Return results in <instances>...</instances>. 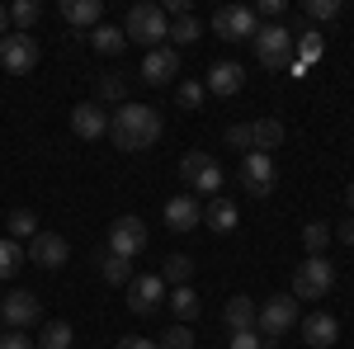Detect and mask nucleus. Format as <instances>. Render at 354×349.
Masks as SVG:
<instances>
[{
  "label": "nucleus",
  "mask_w": 354,
  "mask_h": 349,
  "mask_svg": "<svg viewBox=\"0 0 354 349\" xmlns=\"http://www.w3.org/2000/svg\"><path fill=\"white\" fill-rule=\"evenodd\" d=\"M113 349H156V340H147V335H123Z\"/></svg>",
  "instance_id": "obj_42"
},
{
  "label": "nucleus",
  "mask_w": 354,
  "mask_h": 349,
  "mask_svg": "<svg viewBox=\"0 0 354 349\" xmlns=\"http://www.w3.org/2000/svg\"><path fill=\"white\" fill-rule=\"evenodd\" d=\"M156 307H165V279L161 274H133V283H128V312L133 317H151Z\"/></svg>",
  "instance_id": "obj_10"
},
{
  "label": "nucleus",
  "mask_w": 354,
  "mask_h": 349,
  "mask_svg": "<svg viewBox=\"0 0 354 349\" xmlns=\"http://www.w3.org/2000/svg\"><path fill=\"white\" fill-rule=\"evenodd\" d=\"M180 175H185L189 194H203V198H218V194H222V185H227L222 165L213 161L208 151H189V156L180 161Z\"/></svg>",
  "instance_id": "obj_4"
},
{
  "label": "nucleus",
  "mask_w": 354,
  "mask_h": 349,
  "mask_svg": "<svg viewBox=\"0 0 354 349\" xmlns=\"http://www.w3.org/2000/svg\"><path fill=\"white\" fill-rule=\"evenodd\" d=\"M161 15H165V19H185V15H189V0H165Z\"/></svg>",
  "instance_id": "obj_41"
},
{
  "label": "nucleus",
  "mask_w": 354,
  "mask_h": 349,
  "mask_svg": "<svg viewBox=\"0 0 354 349\" xmlns=\"http://www.w3.org/2000/svg\"><path fill=\"white\" fill-rule=\"evenodd\" d=\"M165 307L175 312V321H180V326H189L194 317H198V293H194L189 283H185V288H170V297H165Z\"/></svg>",
  "instance_id": "obj_23"
},
{
  "label": "nucleus",
  "mask_w": 354,
  "mask_h": 349,
  "mask_svg": "<svg viewBox=\"0 0 354 349\" xmlns=\"http://www.w3.org/2000/svg\"><path fill=\"white\" fill-rule=\"evenodd\" d=\"M302 340L312 349H330L340 340V321L330 312H312V317H302Z\"/></svg>",
  "instance_id": "obj_18"
},
{
  "label": "nucleus",
  "mask_w": 354,
  "mask_h": 349,
  "mask_svg": "<svg viewBox=\"0 0 354 349\" xmlns=\"http://www.w3.org/2000/svg\"><path fill=\"white\" fill-rule=\"evenodd\" d=\"M156 349H194V330L175 321V326H170V330L161 335V340H156Z\"/></svg>",
  "instance_id": "obj_34"
},
{
  "label": "nucleus",
  "mask_w": 354,
  "mask_h": 349,
  "mask_svg": "<svg viewBox=\"0 0 354 349\" xmlns=\"http://www.w3.org/2000/svg\"><path fill=\"white\" fill-rule=\"evenodd\" d=\"M123 33H128V43H142L147 53L151 48H161L165 33H170V19L161 15V5H151V0H142L128 10V19H123Z\"/></svg>",
  "instance_id": "obj_2"
},
{
  "label": "nucleus",
  "mask_w": 354,
  "mask_h": 349,
  "mask_svg": "<svg viewBox=\"0 0 354 349\" xmlns=\"http://www.w3.org/2000/svg\"><path fill=\"white\" fill-rule=\"evenodd\" d=\"M0 66L10 76H28L38 66V38L33 33H5L0 38Z\"/></svg>",
  "instance_id": "obj_9"
},
{
  "label": "nucleus",
  "mask_w": 354,
  "mask_h": 349,
  "mask_svg": "<svg viewBox=\"0 0 354 349\" xmlns=\"http://www.w3.org/2000/svg\"><path fill=\"white\" fill-rule=\"evenodd\" d=\"M147 250V222L142 217H113V227H109V255H118V260H128L133 265L137 255Z\"/></svg>",
  "instance_id": "obj_8"
},
{
  "label": "nucleus",
  "mask_w": 354,
  "mask_h": 349,
  "mask_svg": "<svg viewBox=\"0 0 354 349\" xmlns=\"http://www.w3.org/2000/svg\"><path fill=\"white\" fill-rule=\"evenodd\" d=\"M222 137H227V147H236L241 156H245V151H255V137H250V123H227V133H222Z\"/></svg>",
  "instance_id": "obj_36"
},
{
  "label": "nucleus",
  "mask_w": 354,
  "mask_h": 349,
  "mask_svg": "<svg viewBox=\"0 0 354 349\" xmlns=\"http://www.w3.org/2000/svg\"><path fill=\"white\" fill-rule=\"evenodd\" d=\"M255 57H260V66L283 71V66L293 62V28H283V24H260V33H255Z\"/></svg>",
  "instance_id": "obj_6"
},
{
  "label": "nucleus",
  "mask_w": 354,
  "mask_h": 349,
  "mask_svg": "<svg viewBox=\"0 0 354 349\" xmlns=\"http://www.w3.org/2000/svg\"><path fill=\"white\" fill-rule=\"evenodd\" d=\"M161 279H165V288H185V283L194 279V260L175 250V255H170V260L161 265Z\"/></svg>",
  "instance_id": "obj_26"
},
{
  "label": "nucleus",
  "mask_w": 354,
  "mask_h": 349,
  "mask_svg": "<svg viewBox=\"0 0 354 349\" xmlns=\"http://www.w3.org/2000/svg\"><path fill=\"white\" fill-rule=\"evenodd\" d=\"M19 265H24V250H19V241L0 236V283H5V279H15V274H19Z\"/></svg>",
  "instance_id": "obj_32"
},
{
  "label": "nucleus",
  "mask_w": 354,
  "mask_h": 349,
  "mask_svg": "<svg viewBox=\"0 0 354 349\" xmlns=\"http://www.w3.org/2000/svg\"><path fill=\"white\" fill-rule=\"evenodd\" d=\"M165 133L161 113L147 104H118L109 113V137L118 151H147V147H156Z\"/></svg>",
  "instance_id": "obj_1"
},
{
  "label": "nucleus",
  "mask_w": 354,
  "mask_h": 349,
  "mask_svg": "<svg viewBox=\"0 0 354 349\" xmlns=\"http://www.w3.org/2000/svg\"><path fill=\"white\" fill-rule=\"evenodd\" d=\"M241 85H245L241 66H236V62H218V66L208 71L203 90H208V95H218V100H232V95H241Z\"/></svg>",
  "instance_id": "obj_17"
},
{
  "label": "nucleus",
  "mask_w": 354,
  "mask_h": 349,
  "mask_svg": "<svg viewBox=\"0 0 354 349\" xmlns=\"http://www.w3.org/2000/svg\"><path fill=\"white\" fill-rule=\"evenodd\" d=\"M0 349H38V345L28 340L24 330H5V335H0Z\"/></svg>",
  "instance_id": "obj_40"
},
{
  "label": "nucleus",
  "mask_w": 354,
  "mask_h": 349,
  "mask_svg": "<svg viewBox=\"0 0 354 349\" xmlns=\"http://www.w3.org/2000/svg\"><path fill=\"white\" fill-rule=\"evenodd\" d=\"M62 19L71 28H95L104 24V5L100 0H62Z\"/></svg>",
  "instance_id": "obj_20"
},
{
  "label": "nucleus",
  "mask_w": 354,
  "mask_h": 349,
  "mask_svg": "<svg viewBox=\"0 0 354 349\" xmlns=\"http://www.w3.org/2000/svg\"><path fill=\"white\" fill-rule=\"evenodd\" d=\"M255 317H260V307H255L245 293H236L227 307H222V326H227L232 335H236V330H255Z\"/></svg>",
  "instance_id": "obj_19"
},
{
  "label": "nucleus",
  "mask_w": 354,
  "mask_h": 349,
  "mask_svg": "<svg viewBox=\"0 0 354 349\" xmlns=\"http://www.w3.org/2000/svg\"><path fill=\"white\" fill-rule=\"evenodd\" d=\"M227 349H274V340H265L260 330H236V335L227 340Z\"/></svg>",
  "instance_id": "obj_38"
},
{
  "label": "nucleus",
  "mask_w": 354,
  "mask_h": 349,
  "mask_svg": "<svg viewBox=\"0 0 354 349\" xmlns=\"http://www.w3.org/2000/svg\"><path fill=\"white\" fill-rule=\"evenodd\" d=\"M198 222H203V208H198V198H194V194H175V198L165 203V227H170V232H180V236H185V232H194Z\"/></svg>",
  "instance_id": "obj_16"
},
{
  "label": "nucleus",
  "mask_w": 354,
  "mask_h": 349,
  "mask_svg": "<svg viewBox=\"0 0 354 349\" xmlns=\"http://www.w3.org/2000/svg\"><path fill=\"white\" fill-rule=\"evenodd\" d=\"M302 15H307V19H317V24H326V19L340 15V0H302Z\"/></svg>",
  "instance_id": "obj_35"
},
{
  "label": "nucleus",
  "mask_w": 354,
  "mask_h": 349,
  "mask_svg": "<svg viewBox=\"0 0 354 349\" xmlns=\"http://www.w3.org/2000/svg\"><path fill=\"white\" fill-rule=\"evenodd\" d=\"M293 48H298V57H293V62H298L302 71H307V66L322 57V48H326V43H322V33H317V28H302V38L293 33Z\"/></svg>",
  "instance_id": "obj_27"
},
{
  "label": "nucleus",
  "mask_w": 354,
  "mask_h": 349,
  "mask_svg": "<svg viewBox=\"0 0 354 349\" xmlns=\"http://www.w3.org/2000/svg\"><path fill=\"white\" fill-rule=\"evenodd\" d=\"M250 137H255V151L270 156L274 147L283 142V123H279V118H255V123H250Z\"/></svg>",
  "instance_id": "obj_24"
},
{
  "label": "nucleus",
  "mask_w": 354,
  "mask_h": 349,
  "mask_svg": "<svg viewBox=\"0 0 354 349\" xmlns=\"http://www.w3.org/2000/svg\"><path fill=\"white\" fill-rule=\"evenodd\" d=\"M203 95H208V90H203L198 81H185L180 90H175V100H180L185 109H198V104H203Z\"/></svg>",
  "instance_id": "obj_39"
},
{
  "label": "nucleus",
  "mask_w": 354,
  "mask_h": 349,
  "mask_svg": "<svg viewBox=\"0 0 354 349\" xmlns=\"http://www.w3.org/2000/svg\"><path fill=\"white\" fill-rule=\"evenodd\" d=\"M90 48L100 57H118L128 48V33H123V24H95L90 28Z\"/></svg>",
  "instance_id": "obj_21"
},
{
  "label": "nucleus",
  "mask_w": 354,
  "mask_h": 349,
  "mask_svg": "<svg viewBox=\"0 0 354 349\" xmlns=\"http://www.w3.org/2000/svg\"><path fill=\"white\" fill-rule=\"evenodd\" d=\"M345 198H350V213H354V185H350V189H345Z\"/></svg>",
  "instance_id": "obj_45"
},
{
  "label": "nucleus",
  "mask_w": 354,
  "mask_h": 349,
  "mask_svg": "<svg viewBox=\"0 0 354 349\" xmlns=\"http://www.w3.org/2000/svg\"><path fill=\"white\" fill-rule=\"evenodd\" d=\"M302 245H307V255H326L330 227H326V222H307V227H302Z\"/></svg>",
  "instance_id": "obj_33"
},
{
  "label": "nucleus",
  "mask_w": 354,
  "mask_h": 349,
  "mask_svg": "<svg viewBox=\"0 0 354 349\" xmlns=\"http://www.w3.org/2000/svg\"><path fill=\"white\" fill-rule=\"evenodd\" d=\"M24 255L38 269H62L66 260H71V245H66V236H57V232H38V236L28 241Z\"/></svg>",
  "instance_id": "obj_13"
},
{
  "label": "nucleus",
  "mask_w": 354,
  "mask_h": 349,
  "mask_svg": "<svg viewBox=\"0 0 354 349\" xmlns=\"http://www.w3.org/2000/svg\"><path fill=\"white\" fill-rule=\"evenodd\" d=\"M71 133L81 137V142H100V137H109V109L100 104V100L76 104V109H71Z\"/></svg>",
  "instance_id": "obj_12"
},
{
  "label": "nucleus",
  "mask_w": 354,
  "mask_h": 349,
  "mask_svg": "<svg viewBox=\"0 0 354 349\" xmlns=\"http://www.w3.org/2000/svg\"><path fill=\"white\" fill-rule=\"evenodd\" d=\"M5 227H10V241H33V236L43 232V227H38V213H28V208H15Z\"/></svg>",
  "instance_id": "obj_29"
},
{
  "label": "nucleus",
  "mask_w": 354,
  "mask_h": 349,
  "mask_svg": "<svg viewBox=\"0 0 354 349\" xmlns=\"http://www.w3.org/2000/svg\"><path fill=\"white\" fill-rule=\"evenodd\" d=\"M38 19H43V5H38V0H15V5H10V24L19 28V33H28Z\"/></svg>",
  "instance_id": "obj_31"
},
{
  "label": "nucleus",
  "mask_w": 354,
  "mask_h": 349,
  "mask_svg": "<svg viewBox=\"0 0 354 349\" xmlns=\"http://www.w3.org/2000/svg\"><path fill=\"white\" fill-rule=\"evenodd\" d=\"M38 312H43V302L33 293H10V297H0V321L10 326V330H24V326L38 321Z\"/></svg>",
  "instance_id": "obj_15"
},
{
  "label": "nucleus",
  "mask_w": 354,
  "mask_h": 349,
  "mask_svg": "<svg viewBox=\"0 0 354 349\" xmlns=\"http://www.w3.org/2000/svg\"><path fill=\"white\" fill-rule=\"evenodd\" d=\"M330 236H340L345 245H354V217H350V222H340V232H330Z\"/></svg>",
  "instance_id": "obj_43"
},
{
  "label": "nucleus",
  "mask_w": 354,
  "mask_h": 349,
  "mask_svg": "<svg viewBox=\"0 0 354 349\" xmlns=\"http://www.w3.org/2000/svg\"><path fill=\"white\" fill-rule=\"evenodd\" d=\"M95 90H100V100H104V104H123V100H128V85L118 81V76H100Z\"/></svg>",
  "instance_id": "obj_37"
},
{
  "label": "nucleus",
  "mask_w": 354,
  "mask_h": 349,
  "mask_svg": "<svg viewBox=\"0 0 354 349\" xmlns=\"http://www.w3.org/2000/svg\"><path fill=\"white\" fill-rule=\"evenodd\" d=\"M198 33H203V28H198V19H194V15H185V19H170V33H165V43L180 53V48L198 43Z\"/></svg>",
  "instance_id": "obj_28"
},
{
  "label": "nucleus",
  "mask_w": 354,
  "mask_h": 349,
  "mask_svg": "<svg viewBox=\"0 0 354 349\" xmlns=\"http://www.w3.org/2000/svg\"><path fill=\"white\" fill-rule=\"evenodd\" d=\"M335 288V265H330L326 255H307L293 274V297L302 302H322V297Z\"/></svg>",
  "instance_id": "obj_3"
},
{
  "label": "nucleus",
  "mask_w": 354,
  "mask_h": 349,
  "mask_svg": "<svg viewBox=\"0 0 354 349\" xmlns=\"http://www.w3.org/2000/svg\"><path fill=\"white\" fill-rule=\"evenodd\" d=\"M274 180H279L274 156H265V151H245V156H241V189H245V194L265 198V194L274 189Z\"/></svg>",
  "instance_id": "obj_11"
},
{
  "label": "nucleus",
  "mask_w": 354,
  "mask_h": 349,
  "mask_svg": "<svg viewBox=\"0 0 354 349\" xmlns=\"http://www.w3.org/2000/svg\"><path fill=\"white\" fill-rule=\"evenodd\" d=\"M175 76H180V53L170 43H161V48H151L142 57V81L147 85H170Z\"/></svg>",
  "instance_id": "obj_14"
},
{
  "label": "nucleus",
  "mask_w": 354,
  "mask_h": 349,
  "mask_svg": "<svg viewBox=\"0 0 354 349\" xmlns=\"http://www.w3.org/2000/svg\"><path fill=\"white\" fill-rule=\"evenodd\" d=\"M10 33V5H0V38Z\"/></svg>",
  "instance_id": "obj_44"
},
{
  "label": "nucleus",
  "mask_w": 354,
  "mask_h": 349,
  "mask_svg": "<svg viewBox=\"0 0 354 349\" xmlns=\"http://www.w3.org/2000/svg\"><path fill=\"white\" fill-rule=\"evenodd\" d=\"M100 279L113 283V288H128V283H133V265L118 260V255H104V260H100Z\"/></svg>",
  "instance_id": "obj_30"
},
{
  "label": "nucleus",
  "mask_w": 354,
  "mask_h": 349,
  "mask_svg": "<svg viewBox=\"0 0 354 349\" xmlns=\"http://www.w3.org/2000/svg\"><path fill=\"white\" fill-rule=\"evenodd\" d=\"M236 203H232V198H208V208H203V222H208V227H213V232H222V236H227V232H232V227H236Z\"/></svg>",
  "instance_id": "obj_22"
},
{
  "label": "nucleus",
  "mask_w": 354,
  "mask_h": 349,
  "mask_svg": "<svg viewBox=\"0 0 354 349\" xmlns=\"http://www.w3.org/2000/svg\"><path fill=\"white\" fill-rule=\"evenodd\" d=\"M213 28L227 43H255L260 15H255V5H222V10H213Z\"/></svg>",
  "instance_id": "obj_5"
},
{
  "label": "nucleus",
  "mask_w": 354,
  "mask_h": 349,
  "mask_svg": "<svg viewBox=\"0 0 354 349\" xmlns=\"http://www.w3.org/2000/svg\"><path fill=\"white\" fill-rule=\"evenodd\" d=\"M293 326H298V297H293V293L270 297V302L260 307V317H255V330H260V335H270V340L288 335Z\"/></svg>",
  "instance_id": "obj_7"
},
{
  "label": "nucleus",
  "mask_w": 354,
  "mask_h": 349,
  "mask_svg": "<svg viewBox=\"0 0 354 349\" xmlns=\"http://www.w3.org/2000/svg\"><path fill=\"white\" fill-rule=\"evenodd\" d=\"M33 345H38V349H71V345H76V330H71L66 321H48L43 330H38Z\"/></svg>",
  "instance_id": "obj_25"
}]
</instances>
